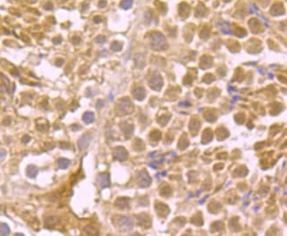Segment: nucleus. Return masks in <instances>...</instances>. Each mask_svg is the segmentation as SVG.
I'll return each mask as SVG.
<instances>
[{
	"mask_svg": "<svg viewBox=\"0 0 287 236\" xmlns=\"http://www.w3.org/2000/svg\"><path fill=\"white\" fill-rule=\"evenodd\" d=\"M89 141H90V136L88 134H85L83 135L79 139L78 141V147L80 150H83L85 149L88 148V144H89Z\"/></svg>",
	"mask_w": 287,
	"mask_h": 236,
	"instance_id": "obj_7",
	"label": "nucleus"
},
{
	"mask_svg": "<svg viewBox=\"0 0 287 236\" xmlns=\"http://www.w3.org/2000/svg\"><path fill=\"white\" fill-rule=\"evenodd\" d=\"M29 141H30V137H29L28 135H25L24 137L22 138V141H23L24 143H28Z\"/></svg>",
	"mask_w": 287,
	"mask_h": 236,
	"instance_id": "obj_22",
	"label": "nucleus"
},
{
	"mask_svg": "<svg viewBox=\"0 0 287 236\" xmlns=\"http://www.w3.org/2000/svg\"><path fill=\"white\" fill-rule=\"evenodd\" d=\"M133 3L134 1L133 0H122V2L120 3V7L125 9V10H127L129 8H131V6L133 5Z\"/></svg>",
	"mask_w": 287,
	"mask_h": 236,
	"instance_id": "obj_15",
	"label": "nucleus"
},
{
	"mask_svg": "<svg viewBox=\"0 0 287 236\" xmlns=\"http://www.w3.org/2000/svg\"><path fill=\"white\" fill-rule=\"evenodd\" d=\"M137 180H138V184L140 187H142V188H146V187H149L151 183V179L149 177V175L148 174L147 172L145 171H141L139 174H138V178H137Z\"/></svg>",
	"mask_w": 287,
	"mask_h": 236,
	"instance_id": "obj_3",
	"label": "nucleus"
},
{
	"mask_svg": "<svg viewBox=\"0 0 287 236\" xmlns=\"http://www.w3.org/2000/svg\"><path fill=\"white\" fill-rule=\"evenodd\" d=\"M104 5H106V1H104V0H103L100 4H99V6H104Z\"/></svg>",
	"mask_w": 287,
	"mask_h": 236,
	"instance_id": "obj_26",
	"label": "nucleus"
},
{
	"mask_svg": "<svg viewBox=\"0 0 287 236\" xmlns=\"http://www.w3.org/2000/svg\"><path fill=\"white\" fill-rule=\"evenodd\" d=\"M98 184L102 188H107L110 186V176L108 173H101L98 176Z\"/></svg>",
	"mask_w": 287,
	"mask_h": 236,
	"instance_id": "obj_8",
	"label": "nucleus"
},
{
	"mask_svg": "<svg viewBox=\"0 0 287 236\" xmlns=\"http://www.w3.org/2000/svg\"><path fill=\"white\" fill-rule=\"evenodd\" d=\"M57 222V218L56 217H48L46 218V223H47V225H49V226H54Z\"/></svg>",
	"mask_w": 287,
	"mask_h": 236,
	"instance_id": "obj_17",
	"label": "nucleus"
},
{
	"mask_svg": "<svg viewBox=\"0 0 287 236\" xmlns=\"http://www.w3.org/2000/svg\"><path fill=\"white\" fill-rule=\"evenodd\" d=\"M82 120L85 122V124H91L95 120V114L91 112H87L83 114Z\"/></svg>",
	"mask_w": 287,
	"mask_h": 236,
	"instance_id": "obj_11",
	"label": "nucleus"
},
{
	"mask_svg": "<svg viewBox=\"0 0 287 236\" xmlns=\"http://www.w3.org/2000/svg\"><path fill=\"white\" fill-rule=\"evenodd\" d=\"M101 20H102V19H101L100 17H96V18H95V21H96V23H99V22H101Z\"/></svg>",
	"mask_w": 287,
	"mask_h": 236,
	"instance_id": "obj_27",
	"label": "nucleus"
},
{
	"mask_svg": "<svg viewBox=\"0 0 287 236\" xmlns=\"http://www.w3.org/2000/svg\"><path fill=\"white\" fill-rule=\"evenodd\" d=\"M113 155H114L115 158L119 161H125L128 157V153H127L126 150L123 147H117L114 150Z\"/></svg>",
	"mask_w": 287,
	"mask_h": 236,
	"instance_id": "obj_6",
	"label": "nucleus"
},
{
	"mask_svg": "<svg viewBox=\"0 0 287 236\" xmlns=\"http://www.w3.org/2000/svg\"><path fill=\"white\" fill-rule=\"evenodd\" d=\"M111 49L114 51H119L122 49V43H120L118 42H114L111 45Z\"/></svg>",
	"mask_w": 287,
	"mask_h": 236,
	"instance_id": "obj_16",
	"label": "nucleus"
},
{
	"mask_svg": "<svg viewBox=\"0 0 287 236\" xmlns=\"http://www.w3.org/2000/svg\"><path fill=\"white\" fill-rule=\"evenodd\" d=\"M117 111L118 112L119 115H126L131 113L134 111L133 104L128 98L121 99L117 105Z\"/></svg>",
	"mask_w": 287,
	"mask_h": 236,
	"instance_id": "obj_1",
	"label": "nucleus"
},
{
	"mask_svg": "<svg viewBox=\"0 0 287 236\" xmlns=\"http://www.w3.org/2000/svg\"><path fill=\"white\" fill-rule=\"evenodd\" d=\"M39 169L37 166L34 165H29L27 167V175L28 177L31 178V179H35L38 174Z\"/></svg>",
	"mask_w": 287,
	"mask_h": 236,
	"instance_id": "obj_9",
	"label": "nucleus"
},
{
	"mask_svg": "<svg viewBox=\"0 0 287 236\" xmlns=\"http://www.w3.org/2000/svg\"><path fill=\"white\" fill-rule=\"evenodd\" d=\"M10 232H11V230H10V227L7 224H4V223L0 224V235H9Z\"/></svg>",
	"mask_w": 287,
	"mask_h": 236,
	"instance_id": "obj_14",
	"label": "nucleus"
},
{
	"mask_svg": "<svg viewBox=\"0 0 287 236\" xmlns=\"http://www.w3.org/2000/svg\"><path fill=\"white\" fill-rule=\"evenodd\" d=\"M103 105V101H101V100H100V101H98V103H97V104H96L97 108H98V109H100Z\"/></svg>",
	"mask_w": 287,
	"mask_h": 236,
	"instance_id": "obj_25",
	"label": "nucleus"
},
{
	"mask_svg": "<svg viewBox=\"0 0 287 236\" xmlns=\"http://www.w3.org/2000/svg\"><path fill=\"white\" fill-rule=\"evenodd\" d=\"M150 88L155 90H160L163 86V79L158 73H155L149 80Z\"/></svg>",
	"mask_w": 287,
	"mask_h": 236,
	"instance_id": "obj_4",
	"label": "nucleus"
},
{
	"mask_svg": "<svg viewBox=\"0 0 287 236\" xmlns=\"http://www.w3.org/2000/svg\"><path fill=\"white\" fill-rule=\"evenodd\" d=\"M70 160H68L67 158H65V157H61L57 160V165H58V167L62 170H65V169H67L68 166L70 165Z\"/></svg>",
	"mask_w": 287,
	"mask_h": 236,
	"instance_id": "obj_12",
	"label": "nucleus"
},
{
	"mask_svg": "<svg viewBox=\"0 0 287 236\" xmlns=\"http://www.w3.org/2000/svg\"><path fill=\"white\" fill-rule=\"evenodd\" d=\"M105 41H106V38H105L104 36H98L96 39V42H98V43H103V42H104Z\"/></svg>",
	"mask_w": 287,
	"mask_h": 236,
	"instance_id": "obj_19",
	"label": "nucleus"
},
{
	"mask_svg": "<svg viewBox=\"0 0 287 236\" xmlns=\"http://www.w3.org/2000/svg\"><path fill=\"white\" fill-rule=\"evenodd\" d=\"M15 235H23L22 234H16Z\"/></svg>",
	"mask_w": 287,
	"mask_h": 236,
	"instance_id": "obj_28",
	"label": "nucleus"
},
{
	"mask_svg": "<svg viewBox=\"0 0 287 236\" xmlns=\"http://www.w3.org/2000/svg\"><path fill=\"white\" fill-rule=\"evenodd\" d=\"M117 205L121 210L128 208V200H127V198H119L117 201Z\"/></svg>",
	"mask_w": 287,
	"mask_h": 236,
	"instance_id": "obj_13",
	"label": "nucleus"
},
{
	"mask_svg": "<svg viewBox=\"0 0 287 236\" xmlns=\"http://www.w3.org/2000/svg\"><path fill=\"white\" fill-rule=\"evenodd\" d=\"M61 42H62V38L59 37V36L53 39V42H54L55 44H59V43H61Z\"/></svg>",
	"mask_w": 287,
	"mask_h": 236,
	"instance_id": "obj_21",
	"label": "nucleus"
},
{
	"mask_svg": "<svg viewBox=\"0 0 287 236\" xmlns=\"http://www.w3.org/2000/svg\"><path fill=\"white\" fill-rule=\"evenodd\" d=\"M93 228L91 227V226H87L86 228H85V232H87L89 235H96V231H94L93 232Z\"/></svg>",
	"mask_w": 287,
	"mask_h": 236,
	"instance_id": "obj_18",
	"label": "nucleus"
},
{
	"mask_svg": "<svg viewBox=\"0 0 287 236\" xmlns=\"http://www.w3.org/2000/svg\"><path fill=\"white\" fill-rule=\"evenodd\" d=\"M134 97L139 101H142L146 97V91H145L144 88H142V87L136 88L134 90Z\"/></svg>",
	"mask_w": 287,
	"mask_h": 236,
	"instance_id": "obj_10",
	"label": "nucleus"
},
{
	"mask_svg": "<svg viewBox=\"0 0 287 236\" xmlns=\"http://www.w3.org/2000/svg\"><path fill=\"white\" fill-rule=\"evenodd\" d=\"M6 157V151L4 150H0V159H3Z\"/></svg>",
	"mask_w": 287,
	"mask_h": 236,
	"instance_id": "obj_20",
	"label": "nucleus"
},
{
	"mask_svg": "<svg viewBox=\"0 0 287 236\" xmlns=\"http://www.w3.org/2000/svg\"><path fill=\"white\" fill-rule=\"evenodd\" d=\"M64 63V60L61 59H58L56 60V64H57V66H62V64Z\"/></svg>",
	"mask_w": 287,
	"mask_h": 236,
	"instance_id": "obj_23",
	"label": "nucleus"
},
{
	"mask_svg": "<svg viewBox=\"0 0 287 236\" xmlns=\"http://www.w3.org/2000/svg\"><path fill=\"white\" fill-rule=\"evenodd\" d=\"M165 44V38L164 35H162L159 32H155L151 36V46L154 50L159 51L164 48V45Z\"/></svg>",
	"mask_w": 287,
	"mask_h": 236,
	"instance_id": "obj_2",
	"label": "nucleus"
},
{
	"mask_svg": "<svg viewBox=\"0 0 287 236\" xmlns=\"http://www.w3.org/2000/svg\"><path fill=\"white\" fill-rule=\"evenodd\" d=\"M80 39L79 37L75 36V37H74V39H73V42H74V44H78V43L80 42Z\"/></svg>",
	"mask_w": 287,
	"mask_h": 236,
	"instance_id": "obj_24",
	"label": "nucleus"
},
{
	"mask_svg": "<svg viewBox=\"0 0 287 236\" xmlns=\"http://www.w3.org/2000/svg\"><path fill=\"white\" fill-rule=\"evenodd\" d=\"M118 226H119L122 230L127 231V230H129V229L132 228V226H133V221H132L131 218L128 217H119V219H118Z\"/></svg>",
	"mask_w": 287,
	"mask_h": 236,
	"instance_id": "obj_5",
	"label": "nucleus"
}]
</instances>
